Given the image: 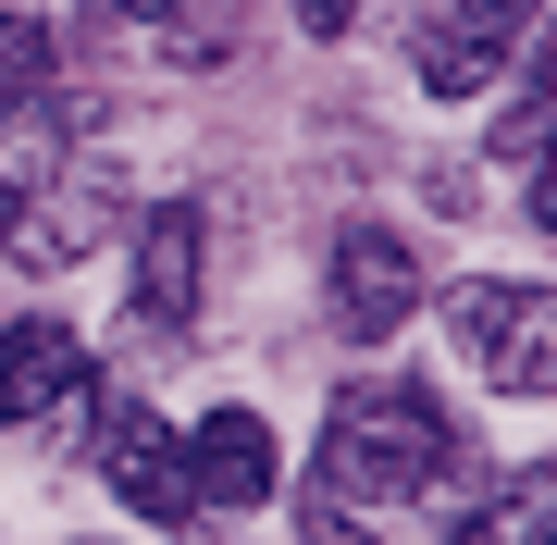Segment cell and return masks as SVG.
Masks as SVG:
<instances>
[{"label": "cell", "instance_id": "7c38bea8", "mask_svg": "<svg viewBox=\"0 0 557 545\" xmlns=\"http://www.w3.org/2000/svg\"><path fill=\"white\" fill-rule=\"evenodd\" d=\"M298 25H310V38H347L359 13H347V0H298Z\"/></svg>", "mask_w": 557, "mask_h": 545}, {"label": "cell", "instance_id": "9c48e42d", "mask_svg": "<svg viewBox=\"0 0 557 545\" xmlns=\"http://www.w3.org/2000/svg\"><path fill=\"white\" fill-rule=\"evenodd\" d=\"M87 397V347L50 323V310H25V323H0V422H50V409Z\"/></svg>", "mask_w": 557, "mask_h": 545}, {"label": "cell", "instance_id": "4fadbf2b", "mask_svg": "<svg viewBox=\"0 0 557 545\" xmlns=\"http://www.w3.org/2000/svg\"><path fill=\"white\" fill-rule=\"evenodd\" d=\"M545 508H533V545H557V471H545V484H533Z\"/></svg>", "mask_w": 557, "mask_h": 545}, {"label": "cell", "instance_id": "7a4b0ae2", "mask_svg": "<svg viewBox=\"0 0 557 545\" xmlns=\"http://www.w3.org/2000/svg\"><path fill=\"white\" fill-rule=\"evenodd\" d=\"M112 236H124V186L100 162H75V149H62L38 186L0 199V261L13 273H75V261H100Z\"/></svg>", "mask_w": 557, "mask_h": 545}, {"label": "cell", "instance_id": "3957f363", "mask_svg": "<svg viewBox=\"0 0 557 545\" xmlns=\"http://www.w3.org/2000/svg\"><path fill=\"white\" fill-rule=\"evenodd\" d=\"M458 347H471V372L496 384V397H557V285H458L446 298Z\"/></svg>", "mask_w": 557, "mask_h": 545}, {"label": "cell", "instance_id": "5bb4252c", "mask_svg": "<svg viewBox=\"0 0 557 545\" xmlns=\"http://www.w3.org/2000/svg\"><path fill=\"white\" fill-rule=\"evenodd\" d=\"M112 13H186V0H112Z\"/></svg>", "mask_w": 557, "mask_h": 545}, {"label": "cell", "instance_id": "6da1fadb", "mask_svg": "<svg viewBox=\"0 0 557 545\" xmlns=\"http://www.w3.org/2000/svg\"><path fill=\"white\" fill-rule=\"evenodd\" d=\"M446 471H458V422H446L434 384H359V397H335V422L310 446L298 545H372L384 508H409Z\"/></svg>", "mask_w": 557, "mask_h": 545}, {"label": "cell", "instance_id": "ba28073f", "mask_svg": "<svg viewBox=\"0 0 557 545\" xmlns=\"http://www.w3.org/2000/svg\"><path fill=\"white\" fill-rule=\"evenodd\" d=\"M273 496V422H260V409H211L199 434H186V508H223V521H236V508H260Z\"/></svg>", "mask_w": 557, "mask_h": 545}, {"label": "cell", "instance_id": "5b68a950", "mask_svg": "<svg viewBox=\"0 0 557 545\" xmlns=\"http://www.w3.org/2000/svg\"><path fill=\"white\" fill-rule=\"evenodd\" d=\"M409 310H421V248L397 236V223H347L335 236V323L359 347H384Z\"/></svg>", "mask_w": 557, "mask_h": 545}, {"label": "cell", "instance_id": "8992f818", "mask_svg": "<svg viewBox=\"0 0 557 545\" xmlns=\"http://www.w3.org/2000/svg\"><path fill=\"white\" fill-rule=\"evenodd\" d=\"M100 484L137 508V521H161V533L199 521V508H186V434L161 422V409H112L100 422Z\"/></svg>", "mask_w": 557, "mask_h": 545}, {"label": "cell", "instance_id": "30bf717a", "mask_svg": "<svg viewBox=\"0 0 557 545\" xmlns=\"http://www.w3.org/2000/svg\"><path fill=\"white\" fill-rule=\"evenodd\" d=\"M520 112L557 124V13H533V50H520Z\"/></svg>", "mask_w": 557, "mask_h": 545}, {"label": "cell", "instance_id": "8fae6325", "mask_svg": "<svg viewBox=\"0 0 557 545\" xmlns=\"http://www.w3.org/2000/svg\"><path fill=\"white\" fill-rule=\"evenodd\" d=\"M533 223H545V236H557V137L533 149Z\"/></svg>", "mask_w": 557, "mask_h": 545}, {"label": "cell", "instance_id": "52a82bcc", "mask_svg": "<svg viewBox=\"0 0 557 545\" xmlns=\"http://www.w3.org/2000/svg\"><path fill=\"white\" fill-rule=\"evenodd\" d=\"M199 261H211L199 199H161V211L137 223V323H149V335H186V323H199Z\"/></svg>", "mask_w": 557, "mask_h": 545}, {"label": "cell", "instance_id": "277c9868", "mask_svg": "<svg viewBox=\"0 0 557 545\" xmlns=\"http://www.w3.org/2000/svg\"><path fill=\"white\" fill-rule=\"evenodd\" d=\"M533 13L545 0H434V13H421V87H434V100H483V87L508 75V50L533 38Z\"/></svg>", "mask_w": 557, "mask_h": 545}]
</instances>
